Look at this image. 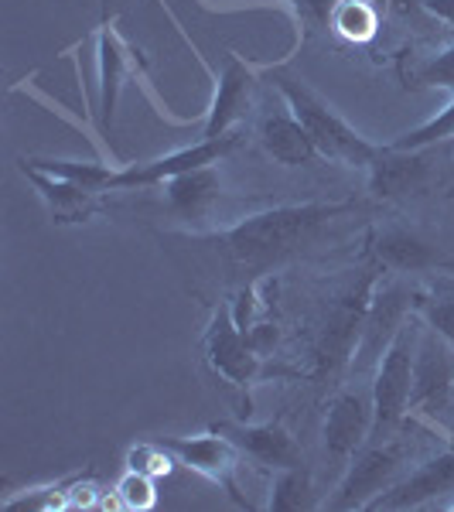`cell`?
Here are the masks:
<instances>
[{
  "label": "cell",
  "instance_id": "484cf974",
  "mask_svg": "<svg viewBox=\"0 0 454 512\" xmlns=\"http://www.w3.org/2000/svg\"><path fill=\"white\" fill-rule=\"evenodd\" d=\"M410 86L420 89H448L454 93V45L441 48L434 59H427L420 69L410 76Z\"/></svg>",
  "mask_w": 454,
  "mask_h": 512
},
{
  "label": "cell",
  "instance_id": "9c48e42d",
  "mask_svg": "<svg viewBox=\"0 0 454 512\" xmlns=\"http://www.w3.org/2000/svg\"><path fill=\"white\" fill-rule=\"evenodd\" d=\"M161 441L171 448V454H175L178 465L192 468L195 475L216 482L219 489L236 502V506H250V502L243 499V489H239V482H236L239 458H243V451L236 448V441L229 434H222L219 427H216V431H209V434L161 437Z\"/></svg>",
  "mask_w": 454,
  "mask_h": 512
},
{
  "label": "cell",
  "instance_id": "ac0fdd59",
  "mask_svg": "<svg viewBox=\"0 0 454 512\" xmlns=\"http://www.w3.org/2000/svg\"><path fill=\"white\" fill-rule=\"evenodd\" d=\"M161 188L168 198V209L178 219H205L222 198V175L216 164H205V168H192L168 178Z\"/></svg>",
  "mask_w": 454,
  "mask_h": 512
},
{
  "label": "cell",
  "instance_id": "6da1fadb",
  "mask_svg": "<svg viewBox=\"0 0 454 512\" xmlns=\"http://www.w3.org/2000/svg\"><path fill=\"white\" fill-rule=\"evenodd\" d=\"M352 212V202H294L274 205V209L253 212L239 219L226 233L216 236V243L226 246L236 267H243L253 280L270 274L280 263L294 260L304 250L318 243L321 233Z\"/></svg>",
  "mask_w": 454,
  "mask_h": 512
},
{
  "label": "cell",
  "instance_id": "7a4b0ae2",
  "mask_svg": "<svg viewBox=\"0 0 454 512\" xmlns=\"http://www.w3.org/2000/svg\"><path fill=\"white\" fill-rule=\"evenodd\" d=\"M270 82H274L280 99L294 110V117L304 123V130L311 134L318 154L325 161L345 164V168H369V164L379 158L383 144H373L369 137H362L359 130L352 127L325 96L315 93L297 72L270 69Z\"/></svg>",
  "mask_w": 454,
  "mask_h": 512
},
{
  "label": "cell",
  "instance_id": "3957f363",
  "mask_svg": "<svg viewBox=\"0 0 454 512\" xmlns=\"http://www.w3.org/2000/svg\"><path fill=\"white\" fill-rule=\"evenodd\" d=\"M420 328H424V318H420L417 308H414L376 362V376H373V383H369L373 386V410H376L373 441H390V437L396 434V427H400L410 414Z\"/></svg>",
  "mask_w": 454,
  "mask_h": 512
},
{
  "label": "cell",
  "instance_id": "8fae6325",
  "mask_svg": "<svg viewBox=\"0 0 454 512\" xmlns=\"http://www.w3.org/2000/svg\"><path fill=\"white\" fill-rule=\"evenodd\" d=\"M366 253L373 256L376 267L393 270V274H431V270L454 267V260L441 250V246L407 226L373 229V233H369Z\"/></svg>",
  "mask_w": 454,
  "mask_h": 512
},
{
  "label": "cell",
  "instance_id": "44dd1931",
  "mask_svg": "<svg viewBox=\"0 0 454 512\" xmlns=\"http://www.w3.org/2000/svg\"><path fill=\"white\" fill-rule=\"evenodd\" d=\"M328 31L342 41L362 45V41L376 38L379 31V7L373 0H338L332 18H328Z\"/></svg>",
  "mask_w": 454,
  "mask_h": 512
},
{
  "label": "cell",
  "instance_id": "52a82bcc",
  "mask_svg": "<svg viewBox=\"0 0 454 512\" xmlns=\"http://www.w3.org/2000/svg\"><path fill=\"white\" fill-rule=\"evenodd\" d=\"M373 386H345L332 396L321 424V444L332 461H352L373 441Z\"/></svg>",
  "mask_w": 454,
  "mask_h": 512
},
{
  "label": "cell",
  "instance_id": "2e32d148",
  "mask_svg": "<svg viewBox=\"0 0 454 512\" xmlns=\"http://www.w3.org/2000/svg\"><path fill=\"white\" fill-rule=\"evenodd\" d=\"M21 171H24V178L35 185L41 202L48 205V216H52L55 226H76V222L93 219L96 212L103 209V192H96V188L59 178V175H48V171H38L24 161H21Z\"/></svg>",
  "mask_w": 454,
  "mask_h": 512
},
{
  "label": "cell",
  "instance_id": "5bb4252c",
  "mask_svg": "<svg viewBox=\"0 0 454 512\" xmlns=\"http://www.w3.org/2000/svg\"><path fill=\"white\" fill-rule=\"evenodd\" d=\"M410 311H414V297L403 284H386L383 291H373L356 355H352V369H359L362 362H379V355L386 352V345L393 342V335L400 332Z\"/></svg>",
  "mask_w": 454,
  "mask_h": 512
},
{
  "label": "cell",
  "instance_id": "d4e9b609",
  "mask_svg": "<svg viewBox=\"0 0 454 512\" xmlns=\"http://www.w3.org/2000/svg\"><path fill=\"white\" fill-rule=\"evenodd\" d=\"M171 461H175V454L164 441H147V444H137V448H130L127 454V465L130 472H140L147 478H161L171 472Z\"/></svg>",
  "mask_w": 454,
  "mask_h": 512
},
{
  "label": "cell",
  "instance_id": "e0dca14e",
  "mask_svg": "<svg viewBox=\"0 0 454 512\" xmlns=\"http://www.w3.org/2000/svg\"><path fill=\"white\" fill-rule=\"evenodd\" d=\"M257 140L260 147L284 168H311V164L325 161L318 154L315 140L304 130V123L294 117L291 106H280V110H267L257 123Z\"/></svg>",
  "mask_w": 454,
  "mask_h": 512
},
{
  "label": "cell",
  "instance_id": "8992f818",
  "mask_svg": "<svg viewBox=\"0 0 454 512\" xmlns=\"http://www.w3.org/2000/svg\"><path fill=\"white\" fill-rule=\"evenodd\" d=\"M205 349V362L219 379L239 386V390H250L257 386L263 376H267V359L253 349L250 338H246L243 328L236 325L233 304H219L209 318V328H205L202 338Z\"/></svg>",
  "mask_w": 454,
  "mask_h": 512
},
{
  "label": "cell",
  "instance_id": "f1b7e54d",
  "mask_svg": "<svg viewBox=\"0 0 454 512\" xmlns=\"http://www.w3.org/2000/svg\"><path fill=\"white\" fill-rule=\"evenodd\" d=\"M246 338H250L253 349H257V352L263 355V359H267V355L280 345V328H277V321L260 318L253 328H246Z\"/></svg>",
  "mask_w": 454,
  "mask_h": 512
},
{
  "label": "cell",
  "instance_id": "ba28073f",
  "mask_svg": "<svg viewBox=\"0 0 454 512\" xmlns=\"http://www.w3.org/2000/svg\"><path fill=\"white\" fill-rule=\"evenodd\" d=\"M239 144H243V137L233 130V134H226V137H212V140L202 137L198 144L181 147V151H171V154H164V158L130 164V168H117L110 178V192H134V188L164 185V181L181 175V171L205 168V164H219L226 154H233Z\"/></svg>",
  "mask_w": 454,
  "mask_h": 512
},
{
  "label": "cell",
  "instance_id": "9a60e30c",
  "mask_svg": "<svg viewBox=\"0 0 454 512\" xmlns=\"http://www.w3.org/2000/svg\"><path fill=\"white\" fill-rule=\"evenodd\" d=\"M219 431L233 437L236 448L243 451V458L257 461L260 468H270V472L308 465L301 444L284 427V420H267V424H222Z\"/></svg>",
  "mask_w": 454,
  "mask_h": 512
},
{
  "label": "cell",
  "instance_id": "4fadbf2b",
  "mask_svg": "<svg viewBox=\"0 0 454 512\" xmlns=\"http://www.w3.org/2000/svg\"><path fill=\"white\" fill-rule=\"evenodd\" d=\"M253 96H257V69L246 65L239 55H229L219 72L216 96H212V103H209V113H205L202 137L212 140V137L233 134L236 123L253 110Z\"/></svg>",
  "mask_w": 454,
  "mask_h": 512
},
{
  "label": "cell",
  "instance_id": "5b68a950",
  "mask_svg": "<svg viewBox=\"0 0 454 512\" xmlns=\"http://www.w3.org/2000/svg\"><path fill=\"white\" fill-rule=\"evenodd\" d=\"M407 475V448L403 441H369L356 458L345 465L342 482L325 499V509H373L386 489H393Z\"/></svg>",
  "mask_w": 454,
  "mask_h": 512
},
{
  "label": "cell",
  "instance_id": "7c38bea8",
  "mask_svg": "<svg viewBox=\"0 0 454 512\" xmlns=\"http://www.w3.org/2000/svg\"><path fill=\"white\" fill-rule=\"evenodd\" d=\"M434 147L424 151H396L386 147L379 151V158L369 164V192L383 202H396V198L424 195L434 185Z\"/></svg>",
  "mask_w": 454,
  "mask_h": 512
},
{
  "label": "cell",
  "instance_id": "4316f807",
  "mask_svg": "<svg viewBox=\"0 0 454 512\" xmlns=\"http://www.w3.org/2000/svg\"><path fill=\"white\" fill-rule=\"evenodd\" d=\"M120 506L127 509H151L158 502V492H154V478L140 475V472H127V478L117 485Z\"/></svg>",
  "mask_w": 454,
  "mask_h": 512
},
{
  "label": "cell",
  "instance_id": "cb8c5ba5",
  "mask_svg": "<svg viewBox=\"0 0 454 512\" xmlns=\"http://www.w3.org/2000/svg\"><path fill=\"white\" fill-rule=\"evenodd\" d=\"M417 315L434 328L437 335L454 349V294H434V297H417L414 301Z\"/></svg>",
  "mask_w": 454,
  "mask_h": 512
},
{
  "label": "cell",
  "instance_id": "f546056e",
  "mask_svg": "<svg viewBox=\"0 0 454 512\" xmlns=\"http://www.w3.org/2000/svg\"><path fill=\"white\" fill-rule=\"evenodd\" d=\"M427 14H434L437 21H444L448 28H454V0H420Z\"/></svg>",
  "mask_w": 454,
  "mask_h": 512
},
{
  "label": "cell",
  "instance_id": "ffe728a7",
  "mask_svg": "<svg viewBox=\"0 0 454 512\" xmlns=\"http://www.w3.org/2000/svg\"><path fill=\"white\" fill-rule=\"evenodd\" d=\"M267 509L270 512H301V509H315V475L308 465L297 468H280L274 485L267 495Z\"/></svg>",
  "mask_w": 454,
  "mask_h": 512
},
{
  "label": "cell",
  "instance_id": "30bf717a",
  "mask_svg": "<svg viewBox=\"0 0 454 512\" xmlns=\"http://www.w3.org/2000/svg\"><path fill=\"white\" fill-rule=\"evenodd\" d=\"M454 509V444L437 458L424 461L407 472L393 489H386L373 502V509L400 512V509Z\"/></svg>",
  "mask_w": 454,
  "mask_h": 512
},
{
  "label": "cell",
  "instance_id": "277c9868",
  "mask_svg": "<svg viewBox=\"0 0 454 512\" xmlns=\"http://www.w3.org/2000/svg\"><path fill=\"white\" fill-rule=\"evenodd\" d=\"M454 417V349L424 321L414 359V393L407 420H424L434 431L448 427Z\"/></svg>",
  "mask_w": 454,
  "mask_h": 512
},
{
  "label": "cell",
  "instance_id": "d6986e66",
  "mask_svg": "<svg viewBox=\"0 0 454 512\" xmlns=\"http://www.w3.org/2000/svg\"><path fill=\"white\" fill-rule=\"evenodd\" d=\"M99 130L113 127V113H117V99L127 79V45L117 38V31L110 24H103L99 31Z\"/></svg>",
  "mask_w": 454,
  "mask_h": 512
},
{
  "label": "cell",
  "instance_id": "7402d4cb",
  "mask_svg": "<svg viewBox=\"0 0 454 512\" xmlns=\"http://www.w3.org/2000/svg\"><path fill=\"white\" fill-rule=\"evenodd\" d=\"M24 164L38 171H48V175H59L69 181H79V185H89L96 192H110V178L117 168L99 161H65V158H24Z\"/></svg>",
  "mask_w": 454,
  "mask_h": 512
},
{
  "label": "cell",
  "instance_id": "83f0119b",
  "mask_svg": "<svg viewBox=\"0 0 454 512\" xmlns=\"http://www.w3.org/2000/svg\"><path fill=\"white\" fill-rule=\"evenodd\" d=\"M338 0H294V11L308 28H328V18H332Z\"/></svg>",
  "mask_w": 454,
  "mask_h": 512
},
{
  "label": "cell",
  "instance_id": "603a6c76",
  "mask_svg": "<svg viewBox=\"0 0 454 512\" xmlns=\"http://www.w3.org/2000/svg\"><path fill=\"white\" fill-rule=\"evenodd\" d=\"M451 137H454V93L444 110H437L431 120H424L420 127L407 130V134L393 137L386 147H396V151H424V147H437Z\"/></svg>",
  "mask_w": 454,
  "mask_h": 512
}]
</instances>
